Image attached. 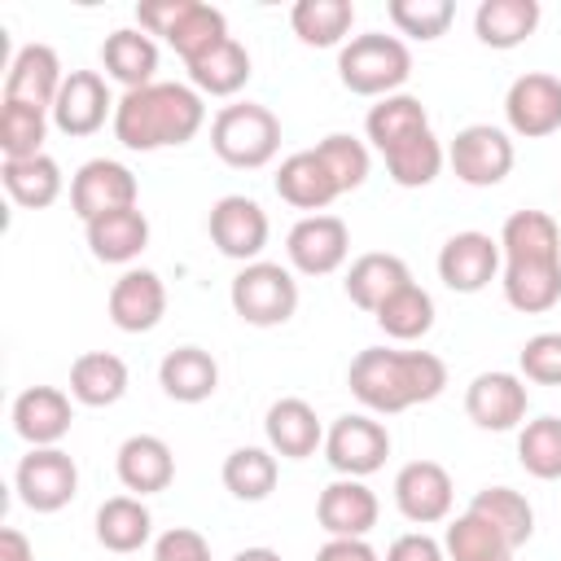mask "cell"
Listing matches in <instances>:
<instances>
[{
	"label": "cell",
	"mask_w": 561,
	"mask_h": 561,
	"mask_svg": "<svg viewBox=\"0 0 561 561\" xmlns=\"http://www.w3.org/2000/svg\"><path fill=\"white\" fill-rule=\"evenodd\" d=\"M504 302L522 316L552 311L561 302V228L548 210H513L500 228Z\"/></svg>",
	"instance_id": "6da1fadb"
},
{
	"label": "cell",
	"mask_w": 561,
	"mask_h": 561,
	"mask_svg": "<svg viewBox=\"0 0 561 561\" xmlns=\"http://www.w3.org/2000/svg\"><path fill=\"white\" fill-rule=\"evenodd\" d=\"M346 386L373 416H394L438 399L447 386V364L430 351L364 346L346 368Z\"/></svg>",
	"instance_id": "7a4b0ae2"
},
{
	"label": "cell",
	"mask_w": 561,
	"mask_h": 561,
	"mask_svg": "<svg viewBox=\"0 0 561 561\" xmlns=\"http://www.w3.org/2000/svg\"><path fill=\"white\" fill-rule=\"evenodd\" d=\"M206 123V101L193 83H149L123 92L114 105V140L136 153L188 145Z\"/></svg>",
	"instance_id": "3957f363"
},
{
	"label": "cell",
	"mask_w": 561,
	"mask_h": 561,
	"mask_svg": "<svg viewBox=\"0 0 561 561\" xmlns=\"http://www.w3.org/2000/svg\"><path fill=\"white\" fill-rule=\"evenodd\" d=\"M412 75V53L399 35H355L342 44L337 53V79L355 92V96H394Z\"/></svg>",
	"instance_id": "277c9868"
},
{
	"label": "cell",
	"mask_w": 561,
	"mask_h": 561,
	"mask_svg": "<svg viewBox=\"0 0 561 561\" xmlns=\"http://www.w3.org/2000/svg\"><path fill=\"white\" fill-rule=\"evenodd\" d=\"M210 149L219 153V162L237 171H259L280 149V118L259 101L224 105L210 118Z\"/></svg>",
	"instance_id": "5b68a950"
},
{
	"label": "cell",
	"mask_w": 561,
	"mask_h": 561,
	"mask_svg": "<svg viewBox=\"0 0 561 561\" xmlns=\"http://www.w3.org/2000/svg\"><path fill=\"white\" fill-rule=\"evenodd\" d=\"M228 302H232V311H237L245 324H254V329H276V324H285V320L298 311V280H294L289 267L259 259V263H245V267L232 276Z\"/></svg>",
	"instance_id": "8992f818"
},
{
	"label": "cell",
	"mask_w": 561,
	"mask_h": 561,
	"mask_svg": "<svg viewBox=\"0 0 561 561\" xmlns=\"http://www.w3.org/2000/svg\"><path fill=\"white\" fill-rule=\"evenodd\" d=\"M390 456V430L373 412H346L324 430V460L337 478H368Z\"/></svg>",
	"instance_id": "52a82bcc"
},
{
	"label": "cell",
	"mask_w": 561,
	"mask_h": 561,
	"mask_svg": "<svg viewBox=\"0 0 561 561\" xmlns=\"http://www.w3.org/2000/svg\"><path fill=\"white\" fill-rule=\"evenodd\" d=\"M13 486L31 513H57L79 495V465L61 447H31L13 469Z\"/></svg>",
	"instance_id": "ba28073f"
},
{
	"label": "cell",
	"mask_w": 561,
	"mask_h": 561,
	"mask_svg": "<svg viewBox=\"0 0 561 561\" xmlns=\"http://www.w3.org/2000/svg\"><path fill=\"white\" fill-rule=\"evenodd\" d=\"M447 162H451V171H456L460 184H469V188H491V184H500V180L513 171L517 153H513V140H508L504 127L469 123V127L456 131V140H451V149H447Z\"/></svg>",
	"instance_id": "9c48e42d"
},
{
	"label": "cell",
	"mask_w": 561,
	"mask_h": 561,
	"mask_svg": "<svg viewBox=\"0 0 561 561\" xmlns=\"http://www.w3.org/2000/svg\"><path fill=\"white\" fill-rule=\"evenodd\" d=\"M206 228H210L215 250L228 254V259H237L241 267H245V263H259V254H263V245H267V232H272L267 210H263L254 197H245V193L219 197V202L210 206Z\"/></svg>",
	"instance_id": "30bf717a"
},
{
	"label": "cell",
	"mask_w": 561,
	"mask_h": 561,
	"mask_svg": "<svg viewBox=\"0 0 561 561\" xmlns=\"http://www.w3.org/2000/svg\"><path fill=\"white\" fill-rule=\"evenodd\" d=\"M504 267V254H500V237L491 232H451L438 250V280L451 289V294H478L486 289Z\"/></svg>",
	"instance_id": "8fae6325"
},
{
	"label": "cell",
	"mask_w": 561,
	"mask_h": 561,
	"mask_svg": "<svg viewBox=\"0 0 561 561\" xmlns=\"http://www.w3.org/2000/svg\"><path fill=\"white\" fill-rule=\"evenodd\" d=\"M504 118H508V131L526 140H543L561 131V79L543 70L517 75L504 92Z\"/></svg>",
	"instance_id": "7c38bea8"
},
{
	"label": "cell",
	"mask_w": 561,
	"mask_h": 561,
	"mask_svg": "<svg viewBox=\"0 0 561 561\" xmlns=\"http://www.w3.org/2000/svg\"><path fill=\"white\" fill-rule=\"evenodd\" d=\"M136 197H140V184H136L131 167H123V162H114V158H92V162H83V167L75 171V180H70V210H75L83 224H92L96 215L136 206Z\"/></svg>",
	"instance_id": "4fadbf2b"
},
{
	"label": "cell",
	"mask_w": 561,
	"mask_h": 561,
	"mask_svg": "<svg viewBox=\"0 0 561 561\" xmlns=\"http://www.w3.org/2000/svg\"><path fill=\"white\" fill-rule=\"evenodd\" d=\"M351 254V228L337 215H302L285 237V259L302 276H329Z\"/></svg>",
	"instance_id": "5bb4252c"
},
{
	"label": "cell",
	"mask_w": 561,
	"mask_h": 561,
	"mask_svg": "<svg viewBox=\"0 0 561 561\" xmlns=\"http://www.w3.org/2000/svg\"><path fill=\"white\" fill-rule=\"evenodd\" d=\"M451 473L438 460H408L394 473V508L412 522V526H438L451 517Z\"/></svg>",
	"instance_id": "9a60e30c"
},
{
	"label": "cell",
	"mask_w": 561,
	"mask_h": 561,
	"mask_svg": "<svg viewBox=\"0 0 561 561\" xmlns=\"http://www.w3.org/2000/svg\"><path fill=\"white\" fill-rule=\"evenodd\" d=\"M526 408H530V390L517 373H478L469 386H465V412L478 430H517L526 421Z\"/></svg>",
	"instance_id": "2e32d148"
},
{
	"label": "cell",
	"mask_w": 561,
	"mask_h": 561,
	"mask_svg": "<svg viewBox=\"0 0 561 561\" xmlns=\"http://www.w3.org/2000/svg\"><path fill=\"white\" fill-rule=\"evenodd\" d=\"M114 96L105 88V79L96 70H70L57 101H53V127L61 136H92L105 127V118L114 123Z\"/></svg>",
	"instance_id": "e0dca14e"
},
{
	"label": "cell",
	"mask_w": 561,
	"mask_h": 561,
	"mask_svg": "<svg viewBox=\"0 0 561 561\" xmlns=\"http://www.w3.org/2000/svg\"><path fill=\"white\" fill-rule=\"evenodd\" d=\"M377 517H381V504L364 486V478H333L316 500V522L329 539H368Z\"/></svg>",
	"instance_id": "ac0fdd59"
},
{
	"label": "cell",
	"mask_w": 561,
	"mask_h": 561,
	"mask_svg": "<svg viewBox=\"0 0 561 561\" xmlns=\"http://www.w3.org/2000/svg\"><path fill=\"white\" fill-rule=\"evenodd\" d=\"M110 324L123 333H149L167 316V285L149 267H127L110 285Z\"/></svg>",
	"instance_id": "d6986e66"
},
{
	"label": "cell",
	"mask_w": 561,
	"mask_h": 561,
	"mask_svg": "<svg viewBox=\"0 0 561 561\" xmlns=\"http://www.w3.org/2000/svg\"><path fill=\"white\" fill-rule=\"evenodd\" d=\"M66 83V70L57 61V53L48 44H22L9 61L4 75V101H22V105H39L53 114V101Z\"/></svg>",
	"instance_id": "ffe728a7"
},
{
	"label": "cell",
	"mask_w": 561,
	"mask_h": 561,
	"mask_svg": "<svg viewBox=\"0 0 561 561\" xmlns=\"http://www.w3.org/2000/svg\"><path fill=\"white\" fill-rule=\"evenodd\" d=\"M70 421H75L70 394L57 386H26L13 399V430L31 447H57L70 434Z\"/></svg>",
	"instance_id": "44dd1931"
},
{
	"label": "cell",
	"mask_w": 561,
	"mask_h": 561,
	"mask_svg": "<svg viewBox=\"0 0 561 561\" xmlns=\"http://www.w3.org/2000/svg\"><path fill=\"white\" fill-rule=\"evenodd\" d=\"M263 434H267V447L285 460H307L324 447V425L316 416V408L298 394H285L267 408L263 416Z\"/></svg>",
	"instance_id": "7402d4cb"
},
{
	"label": "cell",
	"mask_w": 561,
	"mask_h": 561,
	"mask_svg": "<svg viewBox=\"0 0 561 561\" xmlns=\"http://www.w3.org/2000/svg\"><path fill=\"white\" fill-rule=\"evenodd\" d=\"M114 469H118V482L131 491V495H158L175 482V456L171 447L158 438V434H131L118 443V456H114Z\"/></svg>",
	"instance_id": "603a6c76"
},
{
	"label": "cell",
	"mask_w": 561,
	"mask_h": 561,
	"mask_svg": "<svg viewBox=\"0 0 561 561\" xmlns=\"http://www.w3.org/2000/svg\"><path fill=\"white\" fill-rule=\"evenodd\" d=\"M276 193L294 210H311V215H324V206L333 197H342V188L333 184V175L316 149H298L276 167Z\"/></svg>",
	"instance_id": "cb8c5ba5"
},
{
	"label": "cell",
	"mask_w": 561,
	"mask_h": 561,
	"mask_svg": "<svg viewBox=\"0 0 561 561\" xmlns=\"http://www.w3.org/2000/svg\"><path fill=\"white\" fill-rule=\"evenodd\" d=\"M158 386L175 403H206L219 390V364L202 346H175L158 364Z\"/></svg>",
	"instance_id": "d4e9b609"
},
{
	"label": "cell",
	"mask_w": 561,
	"mask_h": 561,
	"mask_svg": "<svg viewBox=\"0 0 561 561\" xmlns=\"http://www.w3.org/2000/svg\"><path fill=\"white\" fill-rule=\"evenodd\" d=\"M101 66H105V75H110L114 83H123L127 92L149 88V83H158V79H153V70H158V44H153V35H145L140 26H118V31H110L105 44H101Z\"/></svg>",
	"instance_id": "484cf974"
},
{
	"label": "cell",
	"mask_w": 561,
	"mask_h": 561,
	"mask_svg": "<svg viewBox=\"0 0 561 561\" xmlns=\"http://www.w3.org/2000/svg\"><path fill=\"white\" fill-rule=\"evenodd\" d=\"M346 298L359 307V311H377L390 294H399L403 285H412V272L399 254H386V250H373V254H359L351 267H346Z\"/></svg>",
	"instance_id": "4316f807"
},
{
	"label": "cell",
	"mask_w": 561,
	"mask_h": 561,
	"mask_svg": "<svg viewBox=\"0 0 561 561\" xmlns=\"http://www.w3.org/2000/svg\"><path fill=\"white\" fill-rule=\"evenodd\" d=\"M83 232H88L92 259H101V263H131L149 245V219L140 206L96 215L92 224H83Z\"/></svg>",
	"instance_id": "83f0119b"
},
{
	"label": "cell",
	"mask_w": 561,
	"mask_h": 561,
	"mask_svg": "<svg viewBox=\"0 0 561 561\" xmlns=\"http://www.w3.org/2000/svg\"><path fill=\"white\" fill-rule=\"evenodd\" d=\"M127 394V364L114 351H83L70 364V399L83 408H114Z\"/></svg>",
	"instance_id": "f1b7e54d"
},
{
	"label": "cell",
	"mask_w": 561,
	"mask_h": 561,
	"mask_svg": "<svg viewBox=\"0 0 561 561\" xmlns=\"http://www.w3.org/2000/svg\"><path fill=\"white\" fill-rule=\"evenodd\" d=\"M539 26V0H482L473 9V35L486 48H517Z\"/></svg>",
	"instance_id": "f546056e"
},
{
	"label": "cell",
	"mask_w": 561,
	"mask_h": 561,
	"mask_svg": "<svg viewBox=\"0 0 561 561\" xmlns=\"http://www.w3.org/2000/svg\"><path fill=\"white\" fill-rule=\"evenodd\" d=\"M153 535V513L140 495H110L96 508V543L105 552H140Z\"/></svg>",
	"instance_id": "4dcf8cb0"
},
{
	"label": "cell",
	"mask_w": 561,
	"mask_h": 561,
	"mask_svg": "<svg viewBox=\"0 0 561 561\" xmlns=\"http://www.w3.org/2000/svg\"><path fill=\"white\" fill-rule=\"evenodd\" d=\"M364 131H368V140H373L377 153H390L394 145L412 140L416 131H430V114H425L421 96L394 92V96H381V101L368 110Z\"/></svg>",
	"instance_id": "1f68e13d"
},
{
	"label": "cell",
	"mask_w": 561,
	"mask_h": 561,
	"mask_svg": "<svg viewBox=\"0 0 561 561\" xmlns=\"http://www.w3.org/2000/svg\"><path fill=\"white\" fill-rule=\"evenodd\" d=\"M0 180H4V193H9L22 210H44V206H53V202L61 197V188H66L61 167H57V158H48V153L4 162V167H0Z\"/></svg>",
	"instance_id": "d6a6232c"
},
{
	"label": "cell",
	"mask_w": 561,
	"mask_h": 561,
	"mask_svg": "<svg viewBox=\"0 0 561 561\" xmlns=\"http://www.w3.org/2000/svg\"><path fill=\"white\" fill-rule=\"evenodd\" d=\"M469 513L482 517L486 526H495L513 552H517L522 543H530V535H535V508H530V500H526L522 491H513V486H482V491L469 500Z\"/></svg>",
	"instance_id": "836d02e7"
},
{
	"label": "cell",
	"mask_w": 561,
	"mask_h": 561,
	"mask_svg": "<svg viewBox=\"0 0 561 561\" xmlns=\"http://www.w3.org/2000/svg\"><path fill=\"white\" fill-rule=\"evenodd\" d=\"M188 70V83L202 96H237L250 83V53L237 39H224L219 48H210L206 57H197Z\"/></svg>",
	"instance_id": "e575fe53"
},
{
	"label": "cell",
	"mask_w": 561,
	"mask_h": 561,
	"mask_svg": "<svg viewBox=\"0 0 561 561\" xmlns=\"http://www.w3.org/2000/svg\"><path fill=\"white\" fill-rule=\"evenodd\" d=\"M289 26L307 48H333L351 35L355 4L351 0H298L289 9Z\"/></svg>",
	"instance_id": "d590c367"
},
{
	"label": "cell",
	"mask_w": 561,
	"mask_h": 561,
	"mask_svg": "<svg viewBox=\"0 0 561 561\" xmlns=\"http://www.w3.org/2000/svg\"><path fill=\"white\" fill-rule=\"evenodd\" d=\"M224 39H232L228 35V18L215 4H202V0H188L184 13H180V22H175V31L167 35V44L180 53L184 66H193L197 57H206L210 48H219Z\"/></svg>",
	"instance_id": "8d00e7d4"
},
{
	"label": "cell",
	"mask_w": 561,
	"mask_h": 561,
	"mask_svg": "<svg viewBox=\"0 0 561 561\" xmlns=\"http://www.w3.org/2000/svg\"><path fill=\"white\" fill-rule=\"evenodd\" d=\"M373 320L381 324L386 337H394V342H416V337H425V333L434 329V298H430V289H421V285L412 280V285H403L399 294H390V298L373 311Z\"/></svg>",
	"instance_id": "74e56055"
},
{
	"label": "cell",
	"mask_w": 561,
	"mask_h": 561,
	"mask_svg": "<svg viewBox=\"0 0 561 561\" xmlns=\"http://www.w3.org/2000/svg\"><path fill=\"white\" fill-rule=\"evenodd\" d=\"M276 478H280V465L272 447H237L224 460V486L245 504L267 500L276 491Z\"/></svg>",
	"instance_id": "f35d334b"
},
{
	"label": "cell",
	"mask_w": 561,
	"mask_h": 561,
	"mask_svg": "<svg viewBox=\"0 0 561 561\" xmlns=\"http://www.w3.org/2000/svg\"><path fill=\"white\" fill-rule=\"evenodd\" d=\"M381 158H386V171H390V180H394L399 188H425V184L438 180V171H443V162H447V149L438 145L434 131H416L412 140L394 145V149L381 153Z\"/></svg>",
	"instance_id": "ab89813d"
},
{
	"label": "cell",
	"mask_w": 561,
	"mask_h": 561,
	"mask_svg": "<svg viewBox=\"0 0 561 561\" xmlns=\"http://www.w3.org/2000/svg\"><path fill=\"white\" fill-rule=\"evenodd\" d=\"M48 110L39 105H22V101H0V153L4 162L18 158H35L44 153V136H48Z\"/></svg>",
	"instance_id": "60d3db41"
},
{
	"label": "cell",
	"mask_w": 561,
	"mask_h": 561,
	"mask_svg": "<svg viewBox=\"0 0 561 561\" xmlns=\"http://www.w3.org/2000/svg\"><path fill=\"white\" fill-rule=\"evenodd\" d=\"M443 548H447V561H513V548L504 543V535L482 517H473L469 508L456 522H447Z\"/></svg>",
	"instance_id": "b9f144b4"
},
{
	"label": "cell",
	"mask_w": 561,
	"mask_h": 561,
	"mask_svg": "<svg viewBox=\"0 0 561 561\" xmlns=\"http://www.w3.org/2000/svg\"><path fill=\"white\" fill-rule=\"evenodd\" d=\"M517 460L530 478L557 482L561 478V416H535L517 434Z\"/></svg>",
	"instance_id": "7bdbcfd3"
},
{
	"label": "cell",
	"mask_w": 561,
	"mask_h": 561,
	"mask_svg": "<svg viewBox=\"0 0 561 561\" xmlns=\"http://www.w3.org/2000/svg\"><path fill=\"white\" fill-rule=\"evenodd\" d=\"M316 153H320V162L329 167V175H333V184H337L342 193L359 188V184L368 180V171H373L368 145H364L359 136H351V131H333V136H324V140L316 145Z\"/></svg>",
	"instance_id": "ee69618b"
},
{
	"label": "cell",
	"mask_w": 561,
	"mask_h": 561,
	"mask_svg": "<svg viewBox=\"0 0 561 561\" xmlns=\"http://www.w3.org/2000/svg\"><path fill=\"white\" fill-rule=\"evenodd\" d=\"M386 13H390V22H394L399 35L438 39V35H447V26L456 18V4L451 0H390Z\"/></svg>",
	"instance_id": "f6af8a7d"
},
{
	"label": "cell",
	"mask_w": 561,
	"mask_h": 561,
	"mask_svg": "<svg viewBox=\"0 0 561 561\" xmlns=\"http://www.w3.org/2000/svg\"><path fill=\"white\" fill-rule=\"evenodd\" d=\"M522 381L535 386H561V333H535L517 351Z\"/></svg>",
	"instance_id": "bcb514c9"
},
{
	"label": "cell",
	"mask_w": 561,
	"mask_h": 561,
	"mask_svg": "<svg viewBox=\"0 0 561 561\" xmlns=\"http://www.w3.org/2000/svg\"><path fill=\"white\" fill-rule=\"evenodd\" d=\"M153 561H215V557H210V543H206L202 530H193V526H171V530L158 535Z\"/></svg>",
	"instance_id": "7dc6e473"
},
{
	"label": "cell",
	"mask_w": 561,
	"mask_h": 561,
	"mask_svg": "<svg viewBox=\"0 0 561 561\" xmlns=\"http://www.w3.org/2000/svg\"><path fill=\"white\" fill-rule=\"evenodd\" d=\"M386 561H447V548L425 530H408L386 548Z\"/></svg>",
	"instance_id": "c3c4849f"
},
{
	"label": "cell",
	"mask_w": 561,
	"mask_h": 561,
	"mask_svg": "<svg viewBox=\"0 0 561 561\" xmlns=\"http://www.w3.org/2000/svg\"><path fill=\"white\" fill-rule=\"evenodd\" d=\"M184 4H188V0H149V4H136V26H140L145 35H162V39H167V35L175 31Z\"/></svg>",
	"instance_id": "681fc988"
},
{
	"label": "cell",
	"mask_w": 561,
	"mask_h": 561,
	"mask_svg": "<svg viewBox=\"0 0 561 561\" xmlns=\"http://www.w3.org/2000/svg\"><path fill=\"white\" fill-rule=\"evenodd\" d=\"M316 561H381V557H377V548L368 539H329L316 552Z\"/></svg>",
	"instance_id": "f907efd6"
},
{
	"label": "cell",
	"mask_w": 561,
	"mask_h": 561,
	"mask_svg": "<svg viewBox=\"0 0 561 561\" xmlns=\"http://www.w3.org/2000/svg\"><path fill=\"white\" fill-rule=\"evenodd\" d=\"M0 561H35V548H31V539L18 526L0 530Z\"/></svg>",
	"instance_id": "816d5d0a"
},
{
	"label": "cell",
	"mask_w": 561,
	"mask_h": 561,
	"mask_svg": "<svg viewBox=\"0 0 561 561\" xmlns=\"http://www.w3.org/2000/svg\"><path fill=\"white\" fill-rule=\"evenodd\" d=\"M232 561H280V552L276 548H241Z\"/></svg>",
	"instance_id": "f5cc1de1"
}]
</instances>
